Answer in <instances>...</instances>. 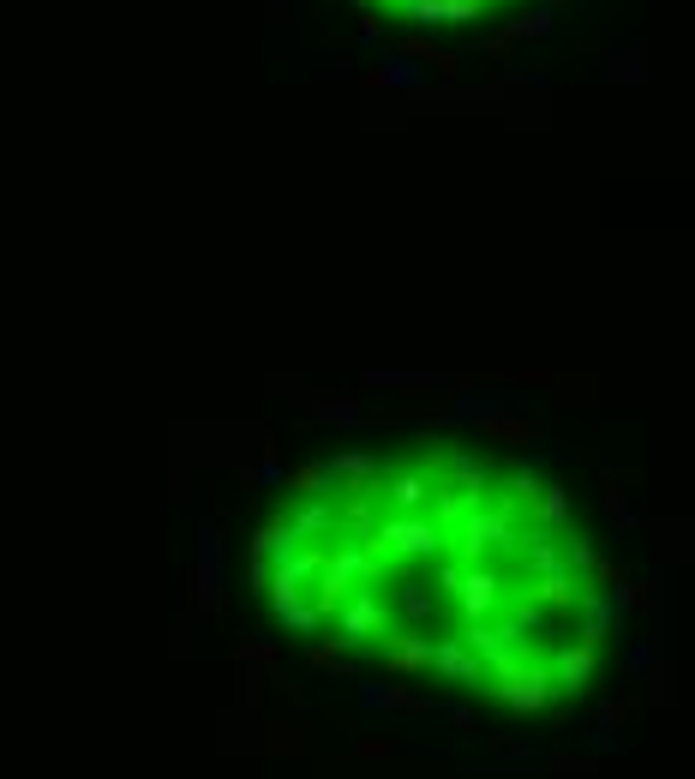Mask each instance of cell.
<instances>
[{
  "instance_id": "7a4b0ae2",
  "label": "cell",
  "mask_w": 695,
  "mask_h": 779,
  "mask_svg": "<svg viewBox=\"0 0 695 779\" xmlns=\"http://www.w3.org/2000/svg\"><path fill=\"white\" fill-rule=\"evenodd\" d=\"M378 12H396V18H414V24H474V18H492V12H510L522 0H366Z\"/></svg>"
},
{
  "instance_id": "6da1fadb",
  "label": "cell",
  "mask_w": 695,
  "mask_h": 779,
  "mask_svg": "<svg viewBox=\"0 0 695 779\" xmlns=\"http://www.w3.org/2000/svg\"><path fill=\"white\" fill-rule=\"evenodd\" d=\"M252 582L300 642L504 714L576 702L624 606L558 480L450 438L300 474L258 528Z\"/></svg>"
}]
</instances>
